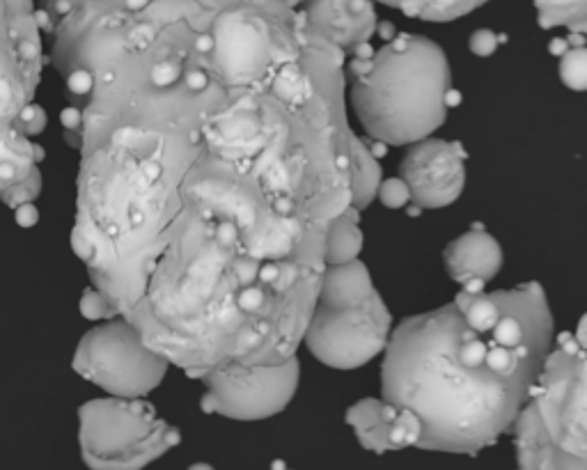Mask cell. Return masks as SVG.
<instances>
[{"instance_id": "obj_7", "label": "cell", "mask_w": 587, "mask_h": 470, "mask_svg": "<svg viewBox=\"0 0 587 470\" xmlns=\"http://www.w3.org/2000/svg\"><path fill=\"white\" fill-rule=\"evenodd\" d=\"M393 315L381 294H372L354 308L333 310L315 305L305 328V349L333 370H358L386 349Z\"/></svg>"}, {"instance_id": "obj_21", "label": "cell", "mask_w": 587, "mask_h": 470, "mask_svg": "<svg viewBox=\"0 0 587 470\" xmlns=\"http://www.w3.org/2000/svg\"><path fill=\"white\" fill-rule=\"evenodd\" d=\"M46 122H49V117H46L44 108L30 101V104L23 106L21 113L14 117L12 127H17L19 131L26 133L28 138H33V136H39V133L46 129Z\"/></svg>"}, {"instance_id": "obj_8", "label": "cell", "mask_w": 587, "mask_h": 470, "mask_svg": "<svg viewBox=\"0 0 587 470\" xmlns=\"http://www.w3.org/2000/svg\"><path fill=\"white\" fill-rule=\"evenodd\" d=\"M205 386L200 406L205 413L230 420H266L283 413L292 402L301 381V363L292 356L278 365L230 367L200 374Z\"/></svg>"}, {"instance_id": "obj_2", "label": "cell", "mask_w": 587, "mask_h": 470, "mask_svg": "<svg viewBox=\"0 0 587 470\" xmlns=\"http://www.w3.org/2000/svg\"><path fill=\"white\" fill-rule=\"evenodd\" d=\"M555 342L539 282L487 292L461 285L450 303L390 331L381 399L393 409L390 443L477 454L512 432Z\"/></svg>"}, {"instance_id": "obj_3", "label": "cell", "mask_w": 587, "mask_h": 470, "mask_svg": "<svg viewBox=\"0 0 587 470\" xmlns=\"http://www.w3.org/2000/svg\"><path fill=\"white\" fill-rule=\"evenodd\" d=\"M383 44L349 53L351 104L372 143L411 145L432 136L459 104L445 51L429 37L395 33L381 23Z\"/></svg>"}, {"instance_id": "obj_12", "label": "cell", "mask_w": 587, "mask_h": 470, "mask_svg": "<svg viewBox=\"0 0 587 470\" xmlns=\"http://www.w3.org/2000/svg\"><path fill=\"white\" fill-rule=\"evenodd\" d=\"M443 262L450 278L459 285L473 280L489 282L503 269V248L480 223H475L471 230L450 241Z\"/></svg>"}, {"instance_id": "obj_24", "label": "cell", "mask_w": 587, "mask_h": 470, "mask_svg": "<svg viewBox=\"0 0 587 470\" xmlns=\"http://www.w3.org/2000/svg\"><path fill=\"white\" fill-rule=\"evenodd\" d=\"M14 221L21 227H35L39 223V211L33 202H23V205L14 207Z\"/></svg>"}, {"instance_id": "obj_20", "label": "cell", "mask_w": 587, "mask_h": 470, "mask_svg": "<svg viewBox=\"0 0 587 470\" xmlns=\"http://www.w3.org/2000/svg\"><path fill=\"white\" fill-rule=\"evenodd\" d=\"M377 198L383 202V207L388 209H402L411 205L409 186L404 184L402 177L386 179V182L381 179V184L377 188Z\"/></svg>"}, {"instance_id": "obj_5", "label": "cell", "mask_w": 587, "mask_h": 470, "mask_svg": "<svg viewBox=\"0 0 587 470\" xmlns=\"http://www.w3.org/2000/svg\"><path fill=\"white\" fill-rule=\"evenodd\" d=\"M78 422L83 461L97 470L145 468L182 441L143 397L92 399L78 409Z\"/></svg>"}, {"instance_id": "obj_23", "label": "cell", "mask_w": 587, "mask_h": 470, "mask_svg": "<svg viewBox=\"0 0 587 470\" xmlns=\"http://www.w3.org/2000/svg\"><path fill=\"white\" fill-rule=\"evenodd\" d=\"M498 44H500V37L493 33V30H487V28L475 30V33L471 35V42H468V46H471V53L477 58L493 56V53L498 51Z\"/></svg>"}, {"instance_id": "obj_9", "label": "cell", "mask_w": 587, "mask_h": 470, "mask_svg": "<svg viewBox=\"0 0 587 470\" xmlns=\"http://www.w3.org/2000/svg\"><path fill=\"white\" fill-rule=\"evenodd\" d=\"M42 69V30L33 0H0V129L35 99Z\"/></svg>"}, {"instance_id": "obj_6", "label": "cell", "mask_w": 587, "mask_h": 470, "mask_svg": "<svg viewBox=\"0 0 587 470\" xmlns=\"http://www.w3.org/2000/svg\"><path fill=\"white\" fill-rule=\"evenodd\" d=\"M74 372L113 397H145L161 386L170 363L140 338L124 317H111L83 335Z\"/></svg>"}, {"instance_id": "obj_15", "label": "cell", "mask_w": 587, "mask_h": 470, "mask_svg": "<svg viewBox=\"0 0 587 470\" xmlns=\"http://www.w3.org/2000/svg\"><path fill=\"white\" fill-rule=\"evenodd\" d=\"M363 230H360V209L347 207L328 225L326 237V266L356 260L363 250Z\"/></svg>"}, {"instance_id": "obj_14", "label": "cell", "mask_w": 587, "mask_h": 470, "mask_svg": "<svg viewBox=\"0 0 587 470\" xmlns=\"http://www.w3.org/2000/svg\"><path fill=\"white\" fill-rule=\"evenodd\" d=\"M347 425L354 429L356 438L365 450L386 454L393 452L390 443V427H393V409L383 399H360L354 406H349L344 415Z\"/></svg>"}, {"instance_id": "obj_13", "label": "cell", "mask_w": 587, "mask_h": 470, "mask_svg": "<svg viewBox=\"0 0 587 470\" xmlns=\"http://www.w3.org/2000/svg\"><path fill=\"white\" fill-rule=\"evenodd\" d=\"M372 294H377V287H374L367 266L356 257L351 262L326 266L317 303L324 305V308L344 310L360 305L370 299Z\"/></svg>"}, {"instance_id": "obj_16", "label": "cell", "mask_w": 587, "mask_h": 470, "mask_svg": "<svg viewBox=\"0 0 587 470\" xmlns=\"http://www.w3.org/2000/svg\"><path fill=\"white\" fill-rule=\"evenodd\" d=\"M379 3L399 10L411 19L422 21H455L466 17L489 0H379Z\"/></svg>"}, {"instance_id": "obj_18", "label": "cell", "mask_w": 587, "mask_h": 470, "mask_svg": "<svg viewBox=\"0 0 587 470\" xmlns=\"http://www.w3.org/2000/svg\"><path fill=\"white\" fill-rule=\"evenodd\" d=\"M553 56H560V78L571 90H585V44L583 37L574 42L562 44V39L549 46Z\"/></svg>"}, {"instance_id": "obj_22", "label": "cell", "mask_w": 587, "mask_h": 470, "mask_svg": "<svg viewBox=\"0 0 587 470\" xmlns=\"http://www.w3.org/2000/svg\"><path fill=\"white\" fill-rule=\"evenodd\" d=\"M81 315L90 321H99V319H111L117 317L115 310L111 308L104 296H101L95 287L85 289L83 299H81Z\"/></svg>"}, {"instance_id": "obj_11", "label": "cell", "mask_w": 587, "mask_h": 470, "mask_svg": "<svg viewBox=\"0 0 587 470\" xmlns=\"http://www.w3.org/2000/svg\"><path fill=\"white\" fill-rule=\"evenodd\" d=\"M299 14L308 28L347 53L377 35L379 19L374 0H305Z\"/></svg>"}, {"instance_id": "obj_4", "label": "cell", "mask_w": 587, "mask_h": 470, "mask_svg": "<svg viewBox=\"0 0 587 470\" xmlns=\"http://www.w3.org/2000/svg\"><path fill=\"white\" fill-rule=\"evenodd\" d=\"M585 321L578 335H555L542 374L512 432L521 468H578L585 459Z\"/></svg>"}, {"instance_id": "obj_19", "label": "cell", "mask_w": 587, "mask_h": 470, "mask_svg": "<svg viewBox=\"0 0 587 470\" xmlns=\"http://www.w3.org/2000/svg\"><path fill=\"white\" fill-rule=\"evenodd\" d=\"M39 193H42V172H39L37 168L26 182H21L0 193V200H3L10 209H14L23 205V202H35L39 198Z\"/></svg>"}, {"instance_id": "obj_10", "label": "cell", "mask_w": 587, "mask_h": 470, "mask_svg": "<svg viewBox=\"0 0 587 470\" xmlns=\"http://www.w3.org/2000/svg\"><path fill=\"white\" fill-rule=\"evenodd\" d=\"M399 177L409 186L413 216L425 209L450 207L466 186L464 145L432 136L416 140L399 163Z\"/></svg>"}, {"instance_id": "obj_1", "label": "cell", "mask_w": 587, "mask_h": 470, "mask_svg": "<svg viewBox=\"0 0 587 470\" xmlns=\"http://www.w3.org/2000/svg\"><path fill=\"white\" fill-rule=\"evenodd\" d=\"M81 152L72 248L191 379L285 363L351 207V140L280 0H42Z\"/></svg>"}, {"instance_id": "obj_17", "label": "cell", "mask_w": 587, "mask_h": 470, "mask_svg": "<svg viewBox=\"0 0 587 470\" xmlns=\"http://www.w3.org/2000/svg\"><path fill=\"white\" fill-rule=\"evenodd\" d=\"M535 10L539 26L546 30L565 26L578 35L585 33L587 0H535Z\"/></svg>"}, {"instance_id": "obj_25", "label": "cell", "mask_w": 587, "mask_h": 470, "mask_svg": "<svg viewBox=\"0 0 587 470\" xmlns=\"http://www.w3.org/2000/svg\"><path fill=\"white\" fill-rule=\"evenodd\" d=\"M280 3H285L287 7H292V10H299V7L305 3V0H280Z\"/></svg>"}]
</instances>
